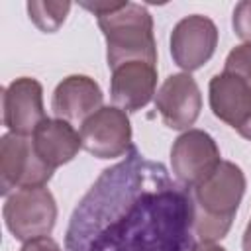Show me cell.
<instances>
[{
	"label": "cell",
	"instance_id": "obj_1",
	"mask_svg": "<svg viewBox=\"0 0 251 251\" xmlns=\"http://www.w3.org/2000/svg\"><path fill=\"white\" fill-rule=\"evenodd\" d=\"M190 188L133 145L104 169L78 200L65 231V251H190Z\"/></svg>",
	"mask_w": 251,
	"mask_h": 251
},
{
	"label": "cell",
	"instance_id": "obj_2",
	"mask_svg": "<svg viewBox=\"0 0 251 251\" xmlns=\"http://www.w3.org/2000/svg\"><path fill=\"white\" fill-rule=\"evenodd\" d=\"M245 173L231 161H222L220 167L200 184L190 188L194 202V237L198 241L216 243L226 237L241 198L245 194Z\"/></svg>",
	"mask_w": 251,
	"mask_h": 251
},
{
	"label": "cell",
	"instance_id": "obj_3",
	"mask_svg": "<svg viewBox=\"0 0 251 251\" xmlns=\"http://www.w3.org/2000/svg\"><path fill=\"white\" fill-rule=\"evenodd\" d=\"M96 22L106 39V61L110 69L126 61H147L157 65L153 16L145 6L126 2L120 10L98 16Z\"/></svg>",
	"mask_w": 251,
	"mask_h": 251
},
{
	"label": "cell",
	"instance_id": "obj_4",
	"mask_svg": "<svg viewBox=\"0 0 251 251\" xmlns=\"http://www.w3.org/2000/svg\"><path fill=\"white\" fill-rule=\"evenodd\" d=\"M2 216L8 231L18 241L49 235L57 222V202L49 188L29 186L6 196Z\"/></svg>",
	"mask_w": 251,
	"mask_h": 251
},
{
	"label": "cell",
	"instance_id": "obj_5",
	"mask_svg": "<svg viewBox=\"0 0 251 251\" xmlns=\"http://www.w3.org/2000/svg\"><path fill=\"white\" fill-rule=\"evenodd\" d=\"M53 176L35 153L31 137L4 133L0 139V194L10 196L14 190L29 186H45Z\"/></svg>",
	"mask_w": 251,
	"mask_h": 251
},
{
	"label": "cell",
	"instance_id": "obj_6",
	"mask_svg": "<svg viewBox=\"0 0 251 251\" xmlns=\"http://www.w3.org/2000/svg\"><path fill=\"white\" fill-rule=\"evenodd\" d=\"M220 147L204 129H186L171 147V167L175 178L186 188H194L206 180L220 167Z\"/></svg>",
	"mask_w": 251,
	"mask_h": 251
},
{
	"label": "cell",
	"instance_id": "obj_7",
	"mask_svg": "<svg viewBox=\"0 0 251 251\" xmlns=\"http://www.w3.org/2000/svg\"><path fill=\"white\" fill-rule=\"evenodd\" d=\"M82 149L98 159H116L127 155L131 143V124L124 110L102 106L80 126Z\"/></svg>",
	"mask_w": 251,
	"mask_h": 251
},
{
	"label": "cell",
	"instance_id": "obj_8",
	"mask_svg": "<svg viewBox=\"0 0 251 251\" xmlns=\"http://www.w3.org/2000/svg\"><path fill=\"white\" fill-rule=\"evenodd\" d=\"M220 31L216 24L202 14H192L176 22L171 31V55L184 73L204 67L216 53Z\"/></svg>",
	"mask_w": 251,
	"mask_h": 251
},
{
	"label": "cell",
	"instance_id": "obj_9",
	"mask_svg": "<svg viewBox=\"0 0 251 251\" xmlns=\"http://www.w3.org/2000/svg\"><path fill=\"white\" fill-rule=\"evenodd\" d=\"M2 120L10 133L33 135V131L47 120L43 108V86L31 76L14 78L2 90Z\"/></svg>",
	"mask_w": 251,
	"mask_h": 251
},
{
	"label": "cell",
	"instance_id": "obj_10",
	"mask_svg": "<svg viewBox=\"0 0 251 251\" xmlns=\"http://www.w3.org/2000/svg\"><path fill=\"white\" fill-rule=\"evenodd\" d=\"M155 108L171 129H190L202 110V94L190 73H176L165 78L155 94Z\"/></svg>",
	"mask_w": 251,
	"mask_h": 251
},
{
	"label": "cell",
	"instance_id": "obj_11",
	"mask_svg": "<svg viewBox=\"0 0 251 251\" xmlns=\"http://www.w3.org/2000/svg\"><path fill=\"white\" fill-rule=\"evenodd\" d=\"M157 65L147 61H126L112 69L110 98L124 112L145 108L157 94Z\"/></svg>",
	"mask_w": 251,
	"mask_h": 251
},
{
	"label": "cell",
	"instance_id": "obj_12",
	"mask_svg": "<svg viewBox=\"0 0 251 251\" xmlns=\"http://www.w3.org/2000/svg\"><path fill=\"white\" fill-rule=\"evenodd\" d=\"M102 88L86 75H69L53 90L51 110L55 118L69 122L71 126L84 124L94 112L102 108Z\"/></svg>",
	"mask_w": 251,
	"mask_h": 251
},
{
	"label": "cell",
	"instance_id": "obj_13",
	"mask_svg": "<svg viewBox=\"0 0 251 251\" xmlns=\"http://www.w3.org/2000/svg\"><path fill=\"white\" fill-rule=\"evenodd\" d=\"M208 98L212 114L239 129L251 116V84L233 73H218L210 78Z\"/></svg>",
	"mask_w": 251,
	"mask_h": 251
},
{
	"label": "cell",
	"instance_id": "obj_14",
	"mask_svg": "<svg viewBox=\"0 0 251 251\" xmlns=\"http://www.w3.org/2000/svg\"><path fill=\"white\" fill-rule=\"evenodd\" d=\"M37 157L53 171L76 157L82 147L80 133L65 120L47 118L31 135Z\"/></svg>",
	"mask_w": 251,
	"mask_h": 251
},
{
	"label": "cell",
	"instance_id": "obj_15",
	"mask_svg": "<svg viewBox=\"0 0 251 251\" xmlns=\"http://www.w3.org/2000/svg\"><path fill=\"white\" fill-rule=\"evenodd\" d=\"M71 6H73L71 2H37V0H31V2H27V14H29V20L43 33H53L63 25L65 18L69 16Z\"/></svg>",
	"mask_w": 251,
	"mask_h": 251
},
{
	"label": "cell",
	"instance_id": "obj_16",
	"mask_svg": "<svg viewBox=\"0 0 251 251\" xmlns=\"http://www.w3.org/2000/svg\"><path fill=\"white\" fill-rule=\"evenodd\" d=\"M224 71L233 73L251 84V43H241L233 47L226 57Z\"/></svg>",
	"mask_w": 251,
	"mask_h": 251
},
{
	"label": "cell",
	"instance_id": "obj_17",
	"mask_svg": "<svg viewBox=\"0 0 251 251\" xmlns=\"http://www.w3.org/2000/svg\"><path fill=\"white\" fill-rule=\"evenodd\" d=\"M231 27L239 39L251 43V0H241L233 8Z\"/></svg>",
	"mask_w": 251,
	"mask_h": 251
},
{
	"label": "cell",
	"instance_id": "obj_18",
	"mask_svg": "<svg viewBox=\"0 0 251 251\" xmlns=\"http://www.w3.org/2000/svg\"><path fill=\"white\" fill-rule=\"evenodd\" d=\"M127 0H120V2H108V0H100V2H80V6L88 12H92L96 18L98 16H106V14H112L116 10H120Z\"/></svg>",
	"mask_w": 251,
	"mask_h": 251
},
{
	"label": "cell",
	"instance_id": "obj_19",
	"mask_svg": "<svg viewBox=\"0 0 251 251\" xmlns=\"http://www.w3.org/2000/svg\"><path fill=\"white\" fill-rule=\"evenodd\" d=\"M20 251H63V249L59 247V243L53 237L43 235V237H35V239L25 241Z\"/></svg>",
	"mask_w": 251,
	"mask_h": 251
},
{
	"label": "cell",
	"instance_id": "obj_20",
	"mask_svg": "<svg viewBox=\"0 0 251 251\" xmlns=\"http://www.w3.org/2000/svg\"><path fill=\"white\" fill-rule=\"evenodd\" d=\"M190 251H226V247L218 245V243H206V241H200L196 243Z\"/></svg>",
	"mask_w": 251,
	"mask_h": 251
},
{
	"label": "cell",
	"instance_id": "obj_21",
	"mask_svg": "<svg viewBox=\"0 0 251 251\" xmlns=\"http://www.w3.org/2000/svg\"><path fill=\"white\" fill-rule=\"evenodd\" d=\"M241 247H243V251H251V220H249V224H247V227H245V231H243Z\"/></svg>",
	"mask_w": 251,
	"mask_h": 251
},
{
	"label": "cell",
	"instance_id": "obj_22",
	"mask_svg": "<svg viewBox=\"0 0 251 251\" xmlns=\"http://www.w3.org/2000/svg\"><path fill=\"white\" fill-rule=\"evenodd\" d=\"M237 133H239L241 137H245V139H249V141H251V116H249V120H247V122L237 129Z\"/></svg>",
	"mask_w": 251,
	"mask_h": 251
}]
</instances>
